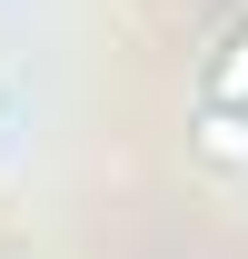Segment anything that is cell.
<instances>
[{"label": "cell", "mask_w": 248, "mask_h": 259, "mask_svg": "<svg viewBox=\"0 0 248 259\" xmlns=\"http://www.w3.org/2000/svg\"><path fill=\"white\" fill-rule=\"evenodd\" d=\"M189 140H199V160H218V169H248V110H228V100H199Z\"/></svg>", "instance_id": "obj_1"}, {"label": "cell", "mask_w": 248, "mask_h": 259, "mask_svg": "<svg viewBox=\"0 0 248 259\" xmlns=\"http://www.w3.org/2000/svg\"><path fill=\"white\" fill-rule=\"evenodd\" d=\"M199 100H228V110H248V20L209 50V80H199Z\"/></svg>", "instance_id": "obj_2"}]
</instances>
